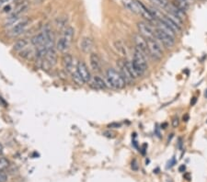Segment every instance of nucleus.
Returning <instances> with one entry per match:
<instances>
[{
    "instance_id": "12",
    "label": "nucleus",
    "mask_w": 207,
    "mask_h": 182,
    "mask_svg": "<svg viewBox=\"0 0 207 182\" xmlns=\"http://www.w3.org/2000/svg\"><path fill=\"white\" fill-rule=\"evenodd\" d=\"M89 64H90L91 68L94 71L98 72V71L101 70V61H100L99 56L97 54H95V53H91L90 54V56H89Z\"/></svg>"
},
{
    "instance_id": "3",
    "label": "nucleus",
    "mask_w": 207,
    "mask_h": 182,
    "mask_svg": "<svg viewBox=\"0 0 207 182\" xmlns=\"http://www.w3.org/2000/svg\"><path fill=\"white\" fill-rule=\"evenodd\" d=\"M117 65H118V68H119V73L121 74L122 77L124 78V82L126 84H132L135 80V78L134 77V76L128 66L127 60H121V61H119V63Z\"/></svg>"
},
{
    "instance_id": "26",
    "label": "nucleus",
    "mask_w": 207,
    "mask_h": 182,
    "mask_svg": "<svg viewBox=\"0 0 207 182\" xmlns=\"http://www.w3.org/2000/svg\"><path fill=\"white\" fill-rule=\"evenodd\" d=\"M120 126H121V124H120V123H116V122H114V123L110 124L108 127H110V128H118V127H120Z\"/></svg>"
},
{
    "instance_id": "24",
    "label": "nucleus",
    "mask_w": 207,
    "mask_h": 182,
    "mask_svg": "<svg viewBox=\"0 0 207 182\" xmlns=\"http://www.w3.org/2000/svg\"><path fill=\"white\" fill-rule=\"evenodd\" d=\"M6 180H7V175L3 171H1L0 172V182H5Z\"/></svg>"
},
{
    "instance_id": "16",
    "label": "nucleus",
    "mask_w": 207,
    "mask_h": 182,
    "mask_svg": "<svg viewBox=\"0 0 207 182\" xmlns=\"http://www.w3.org/2000/svg\"><path fill=\"white\" fill-rule=\"evenodd\" d=\"M28 44H29V40L28 39H26V38L20 39L13 44V50L17 51V52H21L24 49H26Z\"/></svg>"
},
{
    "instance_id": "6",
    "label": "nucleus",
    "mask_w": 207,
    "mask_h": 182,
    "mask_svg": "<svg viewBox=\"0 0 207 182\" xmlns=\"http://www.w3.org/2000/svg\"><path fill=\"white\" fill-rule=\"evenodd\" d=\"M137 28L139 31V34L142 35L146 41L155 39V32L156 30L147 22L140 21L137 23Z\"/></svg>"
},
{
    "instance_id": "18",
    "label": "nucleus",
    "mask_w": 207,
    "mask_h": 182,
    "mask_svg": "<svg viewBox=\"0 0 207 182\" xmlns=\"http://www.w3.org/2000/svg\"><path fill=\"white\" fill-rule=\"evenodd\" d=\"M75 36V30L72 28V27H66L65 30H64V32H63V38H65L66 41H68L69 43L72 42L73 38Z\"/></svg>"
},
{
    "instance_id": "27",
    "label": "nucleus",
    "mask_w": 207,
    "mask_h": 182,
    "mask_svg": "<svg viewBox=\"0 0 207 182\" xmlns=\"http://www.w3.org/2000/svg\"><path fill=\"white\" fill-rule=\"evenodd\" d=\"M2 153H3V145L2 143H0V155L2 154Z\"/></svg>"
},
{
    "instance_id": "9",
    "label": "nucleus",
    "mask_w": 207,
    "mask_h": 182,
    "mask_svg": "<svg viewBox=\"0 0 207 182\" xmlns=\"http://www.w3.org/2000/svg\"><path fill=\"white\" fill-rule=\"evenodd\" d=\"M76 70H77V72H78L80 77H81V79L83 80L84 84L90 82V80H91V75H90V72H89L87 65L84 62L80 61V62L77 63V65H76Z\"/></svg>"
},
{
    "instance_id": "1",
    "label": "nucleus",
    "mask_w": 207,
    "mask_h": 182,
    "mask_svg": "<svg viewBox=\"0 0 207 182\" xmlns=\"http://www.w3.org/2000/svg\"><path fill=\"white\" fill-rule=\"evenodd\" d=\"M131 62H132V65H133V67H134V70H135L136 76L138 77L144 76L148 68L146 56L142 52H140L138 49L135 48V52H134V58Z\"/></svg>"
},
{
    "instance_id": "22",
    "label": "nucleus",
    "mask_w": 207,
    "mask_h": 182,
    "mask_svg": "<svg viewBox=\"0 0 207 182\" xmlns=\"http://www.w3.org/2000/svg\"><path fill=\"white\" fill-rule=\"evenodd\" d=\"M66 23H67V19L65 18H59L56 20V26L60 30H65L66 28Z\"/></svg>"
},
{
    "instance_id": "7",
    "label": "nucleus",
    "mask_w": 207,
    "mask_h": 182,
    "mask_svg": "<svg viewBox=\"0 0 207 182\" xmlns=\"http://www.w3.org/2000/svg\"><path fill=\"white\" fill-rule=\"evenodd\" d=\"M29 23H30V20H26V19L22 20H19L13 27H11V30L9 32V36L10 37H17V36L21 35L22 33L25 32Z\"/></svg>"
},
{
    "instance_id": "20",
    "label": "nucleus",
    "mask_w": 207,
    "mask_h": 182,
    "mask_svg": "<svg viewBox=\"0 0 207 182\" xmlns=\"http://www.w3.org/2000/svg\"><path fill=\"white\" fill-rule=\"evenodd\" d=\"M114 48L116 49V51L120 54H122V55H125L126 54V49H125L124 43L121 41H116L114 43Z\"/></svg>"
},
{
    "instance_id": "10",
    "label": "nucleus",
    "mask_w": 207,
    "mask_h": 182,
    "mask_svg": "<svg viewBox=\"0 0 207 182\" xmlns=\"http://www.w3.org/2000/svg\"><path fill=\"white\" fill-rule=\"evenodd\" d=\"M62 63H63V66L65 68V70L68 73H71L72 69L74 68V58L73 56L68 54V53H65L63 55V58H62Z\"/></svg>"
},
{
    "instance_id": "11",
    "label": "nucleus",
    "mask_w": 207,
    "mask_h": 182,
    "mask_svg": "<svg viewBox=\"0 0 207 182\" xmlns=\"http://www.w3.org/2000/svg\"><path fill=\"white\" fill-rule=\"evenodd\" d=\"M45 59H46V62L51 66H54L57 64V53H56V49L54 47L47 49Z\"/></svg>"
},
{
    "instance_id": "8",
    "label": "nucleus",
    "mask_w": 207,
    "mask_h": 182,
    "mask_svg": "<svg viewBox=\"0 0 207 182\" xmlns=\"http://www.w3.org/2000/svg\"><path fill=\"white\" fill-rule=\"evenodd\" d=\"M134 42H135V48L138 49L140 52H142L146 56V54L149 55V53H148V46H147V41L142 36L140 35L139 33H136L134 35Z\"/></svg>"
},
{
    "instance_id": "23",
    "label": "nucleus",
    "mask_w": 207,
    "mask_h": 182,
    "mask_svg": "<svg viewBox=\"0 0 207 182\" xmlns=\"http://www.w3.org/2000/svg\"><path fill=\"white\" fill-rule=\"evenodd\" d=\"M9 165V162L7 158L5 157H0V172L6 170Z\"/></svg>"
},
{
    "instance_id": "2",
    "label": "nucleus",
    "mask_w": 207,
    "mask_h": 182,
    "mask_svg": "<svg viewBox=\"0 0 207 182\" xmlns=\"http://www.w3.org/2000/svg\"><path fill=\"white\" fill-rule=\"evenodd\" d=\"M106 84L114 89L124 88L126 85L119 71L113 68H109L106 71Z\"/></svg>"
},
{
    "instance_id": "15",
    "label": "nucleus",
    "mask_w": 207,
    "mask_h": 182,
    "mask_svg": "<svg viewBox=\"0 0 207 182\" xmlns=\"http://www.w3.org/2000/svg\"><path fill=\"white\" fill-rule=\"evenodd\" d=\"M31 43L33 46L35 47H39L42 45H45V38L43 33L41 32L40 33L34 35L31 39Z\"/></svg>"
},
{
    "instance_id": "21",
    "label": "nucleus",
    "mask_w": 207,
    "mask_h": 182,
    "mask_svg": "<svg viewBox=\"0 0 207 182\" xmlns=\"http://www.w3.org/2000/svg\"><path fill=\"white\" fill-rule=\"evenodd\" d=\"M149 1L154 4L156 7L160 8V9H166L168 6V0H149Z\"/></svg>"
},
{
    "instance_id": "28",
    "label": "nucleus",
    "mask_w": 207,
    "mask_h": 182,
    "mask_svg": "<svg viewBox=\"0 0 207 182\" xmlns=\"http://www.w3.org/2000/svg\"><path fill=\"white\" fill-rule=\"evenodd\" d=\"M204 96H205V98H207V89H206V91H205V95H204Z\"/></svg>"
},
{
    "instance_id": "5",
    "label": "nucleus",
    "mask_w": 207,
    "mask_h": 182,
    "mask_svg": "<svg viewBox=\"0 0 207 182\" xmlns=\"http://www.w3.org/2000/svg\"><path fill=\"white\" fill-rule=\"evenodd\" d=\"M155 39L164 47L166 48H171L175 44V39L166 33H164L162 31L158 30L156 28V32H155Z\"/></svg>"
},
{
    "instance_id": "19",
    "label": "nucleus",
    "mask_w": 207,
    "mask_h": 182,
    "mask_svg": "<svg viewBox=\"0 0 207 182\" xmlns=\"http://www.w3.org/2000/svg\"><path fill=\"white\" fill-rule=\"evenodd\" d=\"M71 74H72V78H73V80H74L76 84H78V85H83V84H84L83 80L81 79V77H80L78 72H77V70H76V67L74 66V68H73L72 71H71Z\"/></svg>"
},
{
    "instance_id": "13",
    "label": "nucleus",
    "mask_w": 207,
    "mask_h": 182,
    "mask_svg": "<svg viewBox=\"0 0 207 182\" xmlns=\"http://www.w3.org/2000/svg\"><path fill=\"white\" fill-rule=\"evenodd\" d=\"M80 49L82 50V52H84L86 54L91 53V51L93 49L92 40L88 37H84L80 42Z\"/></svg>"
},
{
    "instance_id": "17",
    "label": "nucleus",
    "mask_w": 207,
    "mask_h": 182,
    "mask_svg": "<svg viewBox=\"0 0 207 182\" xmlns=\"http://www.w3.org/2000/svg\"><path fill=\"white\" fill-rule=\"evenodd\" d=\"M92 85L97 89H106L107 88L106 82L103 80L101 77H99L98 76H95L93 77V79H92Z\"/></svg>"
},
{
    "instance_id": "25",
    "label": "nucleus",
    "mask_w": 207,
    "mask_h": 182,
    "mask_svg": "<svg viewBox=\"0 0 207 182\" xmlns=\"http://www.w3.org/2000/svg\"><path fill=\"white\" fill-rule=\"evenodd\" d=\"M172 125L173 127H177L179 125V119L178 118H174L173 121H172Z\"/></svg>"
},
{
    "instance_id": "4",
    "label": "nucleus",
    "mask_w": 207,
    "mask_h": 182,
    "mask_svg": "<svg viewBox=\"0 0 207 182\" xmlns=\"http://www.w3.org/2000/svg\"><path fill=\"white\" fill-rule=\"evenodd\" d=\"M147 46H148L149 55L152 56L155 60L158 61L163 57V50L161 48V44L156 39L148 40Z\"/></svg>"
},
{
    "instance_id": "14",
    "label": "nucleus",
    "mask_w": 207,
    "mask_h": 182,
    "mask_svg": "<svg viewBox=\"0 0 207 182\" xmlns=\"http://www.w3.org/2000/svg\"><path fill=\"white\" fill-rule=\"evenodd\" d=\"M70 43H71L66 41L65 38L61 37L56 43V50L63 54H65V53H67V51L70 47Z\"/></svg>"
}]
</instances>
